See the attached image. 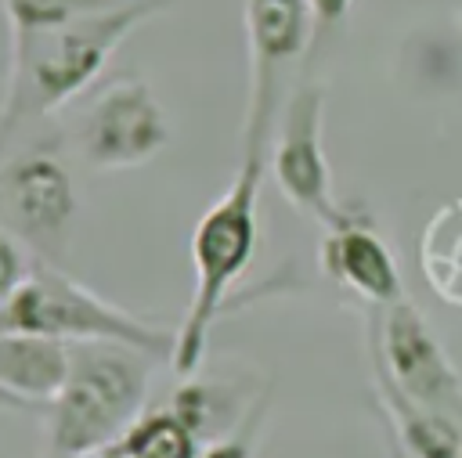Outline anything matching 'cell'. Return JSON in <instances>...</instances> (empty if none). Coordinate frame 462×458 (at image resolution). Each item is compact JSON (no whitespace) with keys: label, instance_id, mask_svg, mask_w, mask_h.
I'll return each mask as SVG.
<instances>
[{"label":"cell","instance_id":"cell-1","mask_svg":"<svg viewBox=\"0 0 462 458\" xmlns=\"http://www.w3.org/2000/svg\"><path fill=\"white\" fill-rule=\"evenodd\" d=\"M177 0H123L108 11L72 18L54 29L11 36L4 61V101H0V151L32 119H43L79 97L119 50V43L155 14H166Z\"/></svg>","mask_w":462,"mask_h":458},{"label":"cell","instance_id":"cell-2","mask_svg":"<svg viewBox=\"0 0 462 458\" xmlns=\"http://www.w3.org/2000/svg\"><path fill=\"white\" fill-rule=\"evenodd\" d=\"M263 169H267V159L242 155L231 184L195 220V231H191L195 285H191L184 321L177 325V343H173V357H170L177 375H191L202 368L209 332L220 321L238 278L249 270V263L256 256Z\"/></svg>","mask_w":462,"mask_h":458},{"label":"cell","instance_id":"cell-3","mask_svg":"<svg viewBox=\"0 0 462 458\" xmlns=\"http://www.w3.org/2000/svg\"><path fill=\"white\" fill-rule=\"evenodd\" d=\"M155 357L123 343H72L69 375L51 400L47 458H90L144 415Z\"/></svg>","mask_w":462,"mask_h":458},{"label":"cell","instance_id":"cell-4","mask_svg":"<svg viewBox=\"0 0 462 458\" xmlns=\"http://www.w3.org/2000/svg\"><path fill=\"white\" fill-rule=\"evenodd\" d=\"M0 332L43 335L58 343H123L155 361L173 357L177 332H166L126 307L108 303L54 263L36 260L18 292L0 303Z\"/></svg>","mask_w":462,"mask_h":458},{"label":"cell","instance_id":"cell-5","mask_svg":"<svg viewBox=\"0 0 462 458\" xmlns=\"http://www.w3.org/2000/svg\"><path fill=\"white\" fill-rule=\"evenodd\" d=\"M365 339L379 393H397L462 422V375L408 296L390 307H368Z\"/></svg>","mask_w":462,"mask_h":458},{"label":"cell","instance_id":"cell-6","mask_svg":"<svg viewBox=\"0 0 462 458\" xmlns=\"http://www.w3.org/2000/svg\"><path fill=\"white\" fill-rule=\"evenodd\" d=\"M249 47V105L242 130V155L267 159L278 115L285 108V83L292 65L310 47L318 25L310 0H245Z\"/></svg>","mask_w":462,"mask_h":458},{"label":"cell","instance_id":"cell-7","mask_svg":"<svg viewBox=\"0 0 462 458\" xmlns=\"http://www.w3.org/2000/svg\"><path fill=\"white\" fill-rule=\"evenodd\" d=\"M76 220V184L51 144H32L0 162V227H7L32 260L61 267Z\"/></svg>","mask_w":462,"mask_h":458},{"label":"cell","instance_id":"cell-8","mask_svg":"<svg viewBox=\"0 0 462 458\" xmlns=\"http://www.w3.org/2000/svg\"><path fill=\"white\" fill-rule=\"evenodd\" d=\"M321 126H325V87L303 79L285 97V108L271 137L267 169L296 213L328 227L343 216V202L332 195V169H328Z\"/></svg>","mask_w":462,"mask_h":458},{"label":"cell","instance_id":"cell-9","mask_svg":"<svg viewBox=\"0 0 462 458\" xmlns=\"http://www.w3.org/2000/svg\"><path fill=\"white\" fill-rule=\"evenodd\" d=\"M170 144V123L155 90L137 76L101 87L79 115L76 151L94 169H130Z\"/></svg>","mask_w":462,"mask_h":458},{"label":"cell","instance_id":"cell-10","mask_svg":"<svg viewBox=\"0 0 462 458\" xmlns=\"http://www.w3.org/2000/svg\"><path fill=\"white\" fill-rule=\"evenodd\" d=\"M318 263L332 285L354 292L368 307H390L404 299L397 260L361 202L343 206V216L325 227L318 242Z\"/></svg>","mask_w":462,"mask_h":458},{"label":"cell","instance_id":"cell-11","mask_svg":"<svg viewBox=\"0 0 462 458\" xmlns=\"http://www.w3.org/2000/svg\"><path fill=\"white\" fill-rule=\"evenodd\" d=\"M72 346L43 335L0 332V389L29 411H47L69 375Z\"/></svg>","mask_w":462,"mask_h":458},{"label":"cell","instance_id":"cell-12","mask_svg":"<svg viewBox=\"0 0 462 458\" xmlns=\"http://www.w3.org/2000/svg\"><path fill=\"white\" fill-rule=\"evenodd\" d=\"M260 393V389H256ZM256 393H242L235 382H224V379H217V375H202V368L199 371H191V375H180V382H177V389L170 393V411L202 440V444H209V440H217L220 433H227L231 426H238V418L245 415V408L253 404V397Z\"/></svg>","mask_w":462,"mask_h":458},{"label":"cell","instance_id":"cell-13","mask_svg":"<svg viewBox=\"0 0 462 458\" xmlns=\"http://www.w3.org/2000/svg\"><path fill=\"white\" fill-rule=\"evenodd\" d=\"M419 267L426 285L462 310V198L440 206L419 234Z\"/></svg>","mask_w":462,"mask_h":458},{"label":"cell","instance_id":"cell-14","mask_svg":"<svg viewBox=\"0 0 462 458\" xmlns=\"http://www.w3.org/2000/svg\"><path fill=\"white\" fill-rule=\"evenodd\" d=\"M202 440L170 411L152 408L90 458H199Z\"/></svg>","mask_w":462,"mask_h":458},{"label":"cell","instance_id":"cell-15","mask_svg":"<svg viewBox=\"0 0 462 458\" xmlns=\"http://www.w3.org/2000/svg\"><path fill=\"white\" fill-rule=\"evenodd\" d=\"M0 4H4L7 32L11 36H25V32L65 25V22L83 18V14L108 11V7H116L123 0H0Z\"/></svg>","mask_w":462,"mask_h":458},{"label":"cell","instance_id":"cell-16","mask_svg":"<svg viewBox=\"0 0 462 458\" xmlns=\"http://www.w3.org/2000/svg\"><path fill=\"white\" fill-rule=\"evenodd\" d=\"M267 415H271V386H263L253 397V404L245 408V415L238 418V426H231L217 440L202 444V454L199 458H256V444L263 436Z\"/></svg>","mask_w":462,"mask_h":458},{"label":"cell","instance_id":"cell-17","mask_svg":"<svg viewBox=\"0 0 462 458\" xmlns=\"http://www.w3.org/2000/svg\"><path fill=\"white\" fill-rule=\"evenodd\" d=\"M32 252L7 231V227H0V303H7L14 292H18V285L29 278V270H32Z\"/></svg>","mask_w":462,"mask_h":458},{"label":"cell","instance_id":"cell-18","mask_svg":"<svg viewBox=\"0 0 462 458\" xmlns=\"http://www.w3.org/2000/svg\"><path fill=\"white\" fill-rule=\"evenodd\" d=\"M350 7H354V0H310V11H314V25H318V32L336 29V25L350 14Z\"/></svg>","mask_w":462,"mask_h":458},{"label":"cell","instance_id":"cell-19","mask_svg":"<svg viewBox=\"0 0 462 458\" xmlns=\"http://www.w3.org/2000/svg\"><path fill=\"white\" fill-rule=\"evenodd\" d=\"M372 411H375V408H372ZM375 422H379V433H383V451H386V458H411V454H408V451L401 447L397 433L390 429V422H386V418H383L379 411H375Z\"/></svg>","mask_w":462,"mask_h":458},{"label":"cell","instance_id":"cell-20","mask_svg":"<svg viewBox=\"0 0 462 458\" xmlns=\"http://www.w3.org/2000/svg\"><path fill=\"white\" fill-rule=\"evenodd\" d=\"M0 411H29V408H25L22 400H14L11 393H4V389H0Z\"/></svg>","mask_w":462,"mask_h":458},{"label":"cell","instance_id":"cell-21","mask_svg":"<svg viewBox=\"0 0 462 458\" xmlns=\"http://www.w3.org/2000/svg\"><path fill=\"white\" fill-rule=\"evenodd\" d=\"M0 72H4V65H0Z\"/></svg>","mask_w":462,"mask_h":458}]
</instances>
